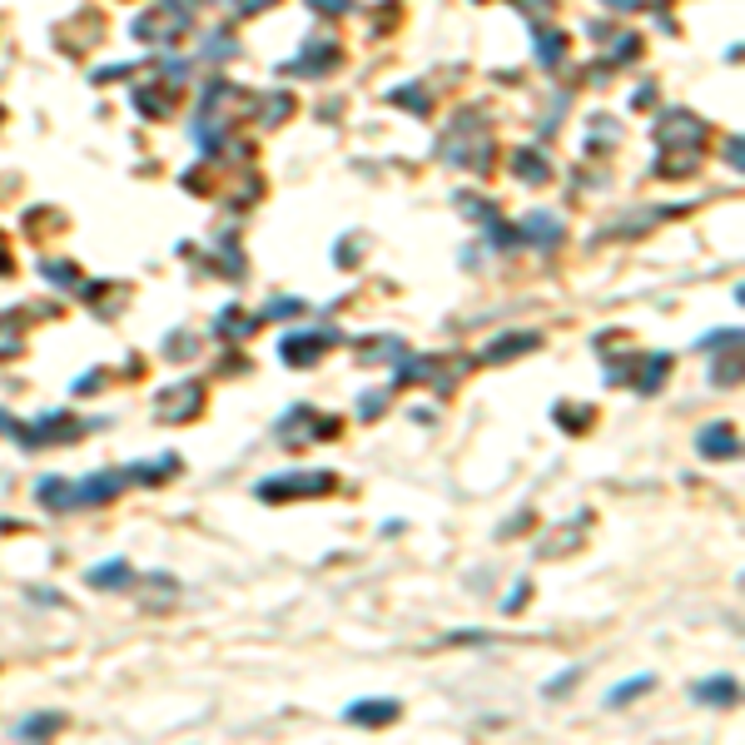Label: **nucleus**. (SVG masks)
Here are the masks:
<instances>
[]
</instances>
